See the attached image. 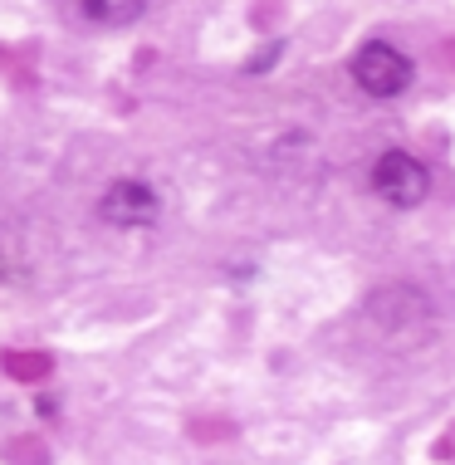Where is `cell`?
<instances>
[{
  "mask_svg": "<svg viewBox=\"0 0 455 465\" xmlns=\"http://www.w3.org/2000/svg\"><path fill=\"white\" fill-rule=\"evenodd\" d=\"M411 79H416V64L387 40H368L352 54V84L368 98H397L411 89Z\"/></svg>",
  "mask_w": 455,
  "mask_h": 465,
  "instance_id": "cell-1",
  "label": "cell"
},
{
  "mask_svg": "<svg viewBox=\"0 0 455 465\" xmlns=\"http://www.w3.org/2000/svg\"><path fill=\"white\" fill-rule=\"evenodd\" d=\"M372 192L397 211H411L431 196V172L421 167L411 153H382L372 162Z\"/></svg>",
  "mask_w": 455,
  "mask_h": 465,
  "instance_id": "cell-2",
  "label": "cell"
},
{
  "mask_svg": "<svg viewBox=\"0 0 455 465\" xmlns=\"http://www.w3.org/2000/svg\"><path fill=\"white\" fill-rule=\"evenodd\" d=\"M98 216H104L108 225H118V231H143V225H152L162 216V201L157 192H152L147 182H113L104 196H98Z\"/></svg>",
  "mask_w": 455,
  "mask_h": 465,
  "instance_id": "cell-3",
  "label": "cell"
},
{
  "mask_svg": "<svg viewBox=\"0 0 455 465\" xmlns=\"http://www.w3.org/2000/svg\"><path fill=\"white\" fill-rule=\"evenodd\" d=\"M74 10L94 30H128L147 15V0H74Z\"/></svg>",
  "mask_w": 455,
  "mask_h": 465,
  "instance_id": "cell-4",
  "label": "cell"
},
{
  "mask_svg": "<svg viewBox=\"0 0 455 465\" xmlns=\"http://www.w3.org/2000/svg\"><path fill=\"white\" fill-rule=\"evenodd\" d=\"M5 372L20 377V382H40L49 372V358L45 353H5Z\"/></svg>",
  "mask_w": 455,
  "mask_h": 465,
  "instance_id": "cell-5",
  "label": "cell"
},
{
  "mask_svg": "<svg viewBox=\"0 0 455 465\" xmlns=\"http://www.w3.org/2000/svg\"><path fill=\"white\" fill-rule=\"evenodd\" d=\"M0 280H5V260H0Z\"/></svg>",
  "mask_w": 455,
  "mask_h": 465,
  "instance_id": "cell-6",
  "label": "cell"
}]
</instances>
